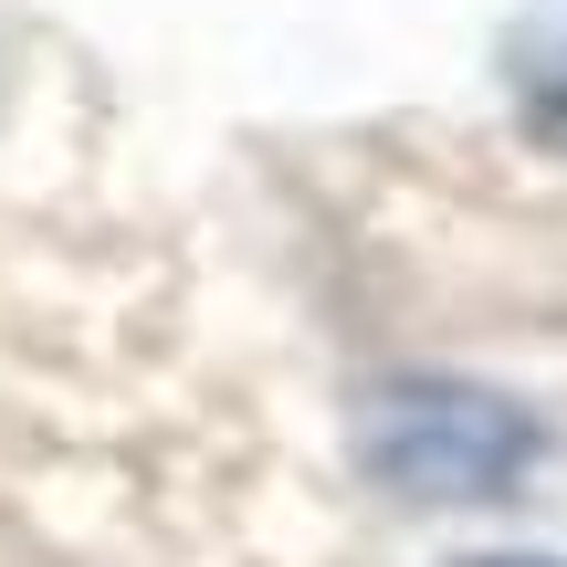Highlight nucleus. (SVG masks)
Wrapping results in <instances>:
<instances>
[{
	"label": "nucleus",
	"instance_id": "f03ea898",
	"mask_svg": "<svg viewBox=\"0 0 567 567\" xmlns=\"http://www.w3.org/2000/svg\"><path fill=\"white\" fill-rule=\"evenodd\" d=\"M505 95L547 147H567V0H526L505 32Z\"/></svg>",
	"mask_w": 567,
	"mask_h": 567
},
{
	"label": "nucleus",
	"instance_id": "f257e3e1",
	"mask_svg": "<svg viewBox=\"0 0 567 567\" xmlns=\"http://www.w3.org/2000/svg\"><path fill=\"white\" fill-rule=\"evenodd\" d=\"M547 421L484 379H379L358 400V473L400 505H515Z\"/></svg>",
	"mask_w": 567,
	"mask_h": 567
},
{
	"label": "nucleus",
	"instance_id": "7ed1b4c3",
	"mask_svg": "<svg viewBox=\"0 0 567 567\" xmlns=\"http://www.w3.org/2000/svg\"><path fill=\"white\" fill-rule=\"evenodd\" d=\"M452 567H567V557H536V547H494V557H452Z\"/></svg>",
	"mask_w": 567,
	"mask_h": 567
}]
</instances>
